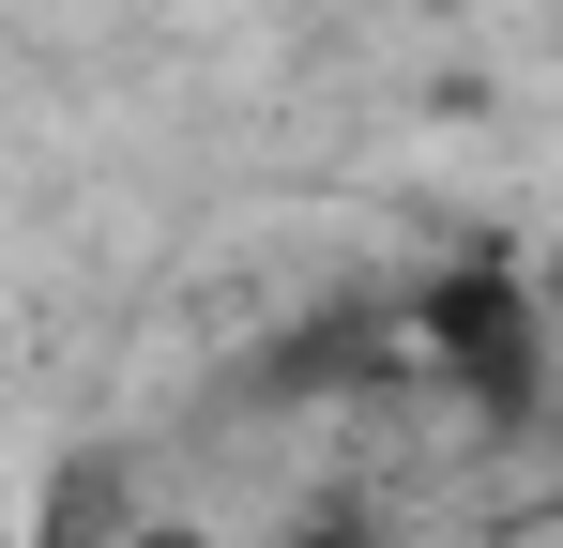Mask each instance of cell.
<instances>
[{
    "mask_svg": "<svg viewBox=\"0 0 563 548\" xmlns=\"http://www.w3.org/2000/svg\"><path fill=\"white\" fill-rule=\"evenodd\" d=\"M549 503H563V487H549Z\"/></svg>",
    "mask_w": 563,
    "mask_h": 548,
    "instance_id": "277c9868",
    "label": "cell"
},
{
    "mask_svg": "<svg viewBox=\"0 0 563 548\" xmlns=\"http://www.w3.org/2000/svg\"><path fill=\"white\" fill-rule=\"evenodd\" d=\"M411 336L442 365V396L472 381V412H533V381H549V320H533L518 260H442L411 289Z\"/></svg>",
    "mask_w": 563,
    "mask_h": 548,
    "instance_id": "6da1fadb",
    "label": "cell"
},
{
    "mask_svg": "<svg viewBox=\"0 0 563 548\" xmlns=\"http://www.w3.org/2000/svg\"><path fill=\"white\" fill-rule=\"evenodd\" d=\"M0 548H15V518H0Z\"/></svg>",
    "mask_w": 563,
    "mask_h": 548,
    "instance_id": "3957f363",
    "label": "cell"
},
{
    "mask_svg": "<svg viewBox=\"0 0 563 548\" xmlns=\"http://www.w3.org/2000/svg\"><path fill=\"white\" fill-rule=\"evenodd\" d=\"M305 548H366V534H305Z\"/></svg>",
    "mask_w": 563,
    "mask_h": 548,
    "instance_id": "7a4b0ae2",
    "label": "cell"
}]
</instances>
